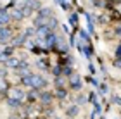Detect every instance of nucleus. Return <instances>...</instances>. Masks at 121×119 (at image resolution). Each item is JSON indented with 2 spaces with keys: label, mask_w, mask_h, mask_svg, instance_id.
<instances>
[{
  "label": "nucleus",
  "mask_w": 121,
  "mask_h": 119,
  "mask_svg": "<svg viewBox=\"0 0 121 119\" xmlns=\"http://www.w3.org/2000/svg\"><path fill=\"white\" fill-rule=\"evenodd\" d=\"M23 83L26 85V86H31V88H42V86H45L47 85V81L43 79L42 76H35V74H30V76H26V78H23Z\"/></svg>",
  "instance_id": "1"
},
{
  "label": "nucleus",
  "mask_w": 121,
  "mask_h": 119,
  "mask_svg": "<svg viewBox=\"0 0 121 119\" xmlns=\"http://www.w3.org/2000/svg\"><path fill=\"white\" fill-rule=\"evenodd\" d=\"M9 93H10L9 98H14V100H19V102H21V100H24V97H26V95H24V91H23V90H19V88H12V90L9 91Z\"/></svg>",
  "instance_id": "2"
},
{
  "label": "nucleus",
  "mask_w": 121,
  "mask_h": 119,
  "mask_svg": "<svg viewBox=\"0 0 121 119\" xmlns=\"http://www.w3.org/2000/svg\"><path fill=\"white\" fill-rule=\"evenodd\" d=\"M19 64H21L19 59H16V57H9V59H7V62H5V66L10 67V69H17V67H19Z\"/></svg>",
  "instance_id": "3"
},
{
  "label": "nucleus",
  "mask_w": 121,
  "mask_h": 119,
  "mask_svg": "<svg viewBox=\"0 0 121 119\" xmlns=\"http://www.w3.org/2000/svg\"><path fill=\"white\" fill-rule=\"evenodd\" d=\"M48 33H50V31H48L45 26H43V28H36V38L38 40H45Z\"/></svg>",
  "instance_id": "4"
},
{
  "label": "nucleus",
  "mask_w": 121,
  "mask_h": 119,
  "mask_svg": "<svg viewBox=\"0 0 121 119\" xmlns=\"http://www.w3.org/2000/svg\"><path fill=\"white\" fill-rule=\"evenodd\" d=\"M9 17H10V16L5 12L4 9H0V28H4V26L9 23Z\"/></svg>",
  "instance_id": "5"
},
{
  "label": "nucleus",
  "mask_w": 121,
  "mask_h": 119,
  "mask_svg": "<svg viewBox=\"0 0 121 119\" xmlns=\"http://www.w3.org/2000/svg\"><path fill=\"white\" fill-rule=\"evenodd\" d=\"M45 43H47V47H54L57 43V36L54 35V33H48L47 38H45Z\"/></svg>",
  "instance_id": "6"
},
{
  "label": "nucleus",
  "mask_w": 121,
  "mask_h": 119,
  "mask_svg": "<svg viewBox=\"0 0 121 119\" xmlns=\"http://www.w3.org/2000/svg\"><path fill=\"white\" fill-rule=\"evenodd\" d=\"M7 38H10V29L9 28H0V41H5Z\"/></svg>",
  "instance_id": "7"
},
{
  "label": "nucleus",
  "mask_w": 121,
  "mask_h": 119,
  "mask_svg": "<svg viewBox=\"0 0 121 119\" xmlns=\"http://www.w3.org/2000/svg\"><path fill=\"white\" fill-rule=\"evenodd\" d=\"M56 26H57V19H56V17H48V19H47V26H45V28H47L48 31L56 29Z\"/></svg>",
  "instance_id": "8"
},
{
  "label": "nucleus",
  "mask_w": 121,
  "mask_h": 119,
  "mask_svg": "<svg viewBox=\"0 0 121 119\" xmlns=\"http://www.w3.org/2000/svg\"><path fill=\"white\" fill-rule=\"evenodd\" d=\"M71 86H73V88H80L81 86V78L80 76H71Z\"/></svg>",
  "instance_id": "9"
},
{
  "label": "nucleus",
  "mask_w": 121,
  "mask_h": 119,
  "mask_svg": "<svg viewBox=\"0 0 121 119\" xmlns=\"http://www.w3.org/2000/svg\"><path fill=\"white\" fill-rule=\"evenodd\" d=\"M7 105L12 107V109H17V107L21 105V102L19 100H14V98H7Z\"/></svg>",
  "instance_id": "10"
},
{
  "label": "nucleus",
  "mask_w": 121,
  "mask_h": 119,
  "mask_svg": "<svg viewBox=\"0 0 121 119\" xmlns=\"http://www.w3.org/2000/svg\"><path fill=\"white\" fill-rule=\"evenodd\" d=\"M50 10H52V9H42L38 16H42V17H52V12H50Z\"/></svg>",
  "instance_id": "11"
},
{
  "label": "nucleus",
  "mask_w": 121,
  "mask_h": 119,
  "mask_svg": "<svg viewBox=\"0 0 121 119\" xmlns=\"http://www.w3.org/2000/svg\"><path fill=\"white\" fill-rule=\"evenodd\" d=\"M24 41H26V35H21V36H17L12 43H14V45H23Z\"/></svg>",
  "instance_id": "12"
},
{
  "label": "nucleus",
  "mask_w": 121,
  "mask_h": 119,
  "mask_svg": "<svg viewBox=\"0 0 121 119\" xmlns=\"http://www.w3.org/2000/svg\"><path fill=\"white\" fill-rule=\"evenodd\" d=\"M40 98H42L43 102H50V100H52V95L48 93V91H43V93L40 95Z\"/></svg>",
  "instance_id": "13"
},
{
  "label": "nucleus",
  "mask_w": 121,
  "mask_h": 119,
  "mask_svg": "<svg viewBox=\"0 0 121 119\" xmlns=\"http://www.w3.org/2000/svg\"><path fill=\"white\" fill-rule=\"evenodd\" d=\"M12 17H14V19H23V14H21L19 9H14V10H12Z\"/></svg>",
  "instance_id": "14"
},
{
  "label": "nucleus",
  "mask_w": 121,
  "mask_h": 119,
  "mask_svg": "<svg viewBox=\"0 0 121 119\" xmlns=\"http://www.w3.org/2000/svg\"><path fill=\"white\" fill-rule=\"evenodd\" d=\"M21 14H23V17H26V16H30L31 14V7H28V5H26V7L21 10Z\"/></svg>",
  "instance_id": "15"
},
{
  "label": "nucleus",
  "mask_w": 121,
  "mask_h": 119,
  "mask_svg": "<svg viewBox=\"0 0 121 119\" xmlns=\"http://www.w3.org/2000/svg\"><path fill=\"white\" fill-rule=\"evenodd\" d=\"M57 97H59V98H66V91H64V90H59Z\"/></svg>",
  "instance_id": "16"
},
{
  "label": "nucleus",
  "mask_w": 121,
  "mask_h": 119,
  "mask_svg": "<svg viewBox=\"0 0 121 119\" xmlns=\"http://www.w3.org/2000/svg\"><path fill=\"white\" fill-rule=\"evenodd\" d=\"M7 59H9V55H5V53L2 52L0 53V61H4V62H7Z\"/></svg>",
  "instance_id": "17"
},
{
  "label": "nucleus",
  "mask_w": 121,
  "mask_h": 119,
  "mask_svg": "<svg viewBox=\"0 0 121 119\" xmlns=\"http://www.w3.org/2000/svg\"><path fill=\"white\" fill-rule=\"evenodd\" d=\"M68 112H69V114H71V116H74V114H76V112H78V107H73V109H69Z\"/></svg>",
  "instance_id": "18"
},
{
  "label": "nucleus",
  "mask_w": 121,
  "mask_h": 119,
  "mask_svg": "<svg viewBox=\"0 0 121 119\" xmlns=\"http://www.w3.org/2000/svg\"><path fill=\"white\" fill-rule=\"evenodd\" d=\"M116 55H118V59H121V47L116 48Z\"/></svg>",
  "instance_id": "19"
},
{
  "label": "nucleus",
  "mask_w": 121,
  "mask_h": 119,
  "mask_svg": "<svg viewBox=\"0 0 121 119\" xmlns=\"http://www.w3.org/2000/svg\"><path fill=\"white\" fill-rule=\"evenodd\" d=\"M38 97V91H31V95H30V98H36Z\"/></svg>",
  "instance_id": "20"
},
{
  "label": "nucleus",
  "mask_w": 121,
  "mask_h": 119,
  "mask_svg": "<svg viewBox=\"0 0 121 119\" xmlns=\"http://www.w3.org/2000/svg\"><path fill=\"white\" fill-rule=\"evenodd\" d=\"M114 104H118V105H121V98H119V97H114Z\"/></svg>",
  "instance_id": "21"
},
{
  "label": "nucleus",
  "mask_w": 121,
  "mask_h": 119,
  "mask_svg": "<svg viewBox=\"0 0 121 119\" xmlns=\"http://www.w3.org/2000/svg\"><path fill=\"white\" fill-rule=\"evenodd\" d=\"M116 66H118V67H121V59H118V62H116Z\"/></svg>",
  "instance_id": "22"
}]
</instances>
